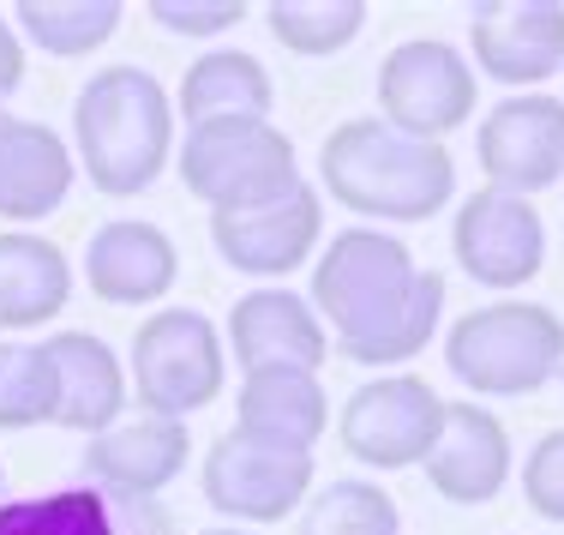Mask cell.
I'll list each match as a JSON object with an SVG mask.
<instances>
[{
  "mask_svg": "<svg viewBox=\"0 0 564 535\" xmlns=\"http://www.w3.org/2000/svg\"><path fill=\"white\" fill-rule=\"evenodd\" d=\"M318 181L355 217L426 223L456 199V163L445 145L409 139L384 115L343 120L318 151Z\"/></svg>",
  "mask_w": 564,
  "mask_h": 535,
  "instance_id": "obj_1",
  "label": "cell"
},
{
  "mask_svg": "<svg viewBox=\"0 0 564 535\" xmlns=\"http://www.w3.org/2000/svg\"><path fill=\"white\" fill-rule=\"evenodd\" d=\"M73 157L109 199L144 193L174 157V103L144 66H102L73 103Z\"/></svg>",
  "mask_w": 564,
  "mask_h": 535,
  "instance_id": "obj_2",
  "label": "cell"
},
{
  "mask_svg": "<svg viewBox=\"0 0 564 535\" xmlns=\"http://www.w3.org/2000/svg\"><path fill=\"white\" fill-rule=\"evenodd\" d=\"M445 367L475 397H534L564 373V319L541 301H492L451 325Z\"/></svg>",
  "mask_w": 564,
  "mask_h": 535,
  "instance_id": "obj_3",
  "label": "cell"
},
{
  "mask_svg": "<svg viewBox=\"0 0 564 535\" xmlns=\"http://www.w3.org/2000/svg\"><path fill=\"white\" fill-rule=\"evenodd\" d=\"M414 283H421L414 253L402 247L397 235L360 223V229L330 235V247L318 253L313 313L337 331V343H355V338H367L372 325H384V319L414 296Z\"/></svg>",
  "mask_w": 564,
  "mask_h": 535,
  "instance_id": "obj_4",
  "label": "cell"
},
{
  "mask_svg": "<svg viewBox=\"0 0 564 535\" xmlns=\"http://www.w3.org/2000/svg\"><path fill=\"white\" fill-rule=\"evenodd\" d=\"M228 350L223 331L193 307H156L132 338V385H139L144 416L186 421L223 397Z\"/></svg>",
  "mask_w": 564,
  "mask_h": 535,
  "instance_id": "obj_5",
  "label": "cell"
},
{
  "mask_svg": "<svg viewBox=\"0 0 564 535\" xmlns=\"http://www.w3.org/2000/svg\"><path fill=\"white\" fill-rule=\"evenodd\" d=\"M186 193H198L210 211H252L301 186V163H294V139L271 120H247V127H198L186 132L181 157Z\"/></svg>",
  "mask_w": 564,
  "mask_h": 535,
  "instance_id": "obj_6",
  "label": "cell"
},
{
  "mask_svg": "<svg viewBox=\"0 0 564 535\" xmlns=\"http://www.w3.org/2000/svg\"><path fill=\"white\" fill-rule=\"evenodd\" d=\"M198 488L235 524H282L289 512H301L313 500V451L271 446V439H252L240 427H228L217 446L205 451Z\"/></svg>",
  "mask_w": 564,
  "mask_h": 535,
  "instance_id": "obj_7",
  "label": "cell"
},
{
  "mask_svg": "<svg viewBox=\"0 0 564 535\" xmlns=\"http://www.w3.org/2000/svg\"><path fill=\"white\" fill-rule=\"evenodd\" d=\"M379 109L409 139H445L475 115V66L438 36H409L379 61Z\"/></svg>",
  "mask_w": 564,
  "mask_h": 535,
  "instance_id": "obj_8",
  "label": "cell"
},
{
  "mask_svg": "<svg viewBox=\"0 0 564 535\" xmlns=\"http://www.w3.org/2000/svg\"><path fill=\"white\" fill-rule=\"evenodd\" d=\"M438 421H445V397L426 379L379 373L360 392H348L337 434H343V451L367 470H409V463H426Z\"/></svg>",
  "mask_w": 564,
  "mask_h": 535,
  "instance_id": "obj_9",
  "label": "cell"
},
{
  "mask_svg": "<svg viewBox=\"0 0 564 535\" xmlns=\"http://www.w3.org/2000/svg\"><path fill=\"white\" fill-rule=\"evenodd\" d=\"M451 247H456V265H463L480 289H522L529 277H541V265H546V223L522 193L480 186V193H468L463 211H456Z\"/></svg>",
  "mask_w": 564,
  "mask_h": 535,
  "instance_id": "obj_10",
  "label": "cell"
},
{
  "mask_svg": "<svg viewBox=\"0 0 564 535\" xmlns=\"http://www.w3.org/2000/svg\"><path fill=\"white\" fill-rule=\"evenodd\" d=\"M475 157L487 169V186L505 193H546L564 181V103L546 90H522L505 97L499 109L480 120Z\"/></svg>",
  "mask_w": 564,
  "mask_h": 535,
  "instance_id": "obj_11",
  "label": "cell"
},
{
  "mask_svg": "<svg viewBox=\"0 0 564 535\" xmlns=\"http://www.w3.org/2000/svg\"><path fill=\"white\" fill-rule=\"evenodd\" d=\"M325 235V199L318 186H294V193L271 199L252 211H210V240H217L223 265L247 277H289L318 253Z\"/></svg>",
  "mask_w": 564,
  "mask_h": 535,
  "instance_id": "obj_12",
  "label": "cell"
},
{
  "mask_svg": "<svg viewBox=\"0 0 564 535\" xmlns=\"http://www.w3.org/2000/svg\"><path fill=\"white\" fill-rule=\"evenodd\" d=\"M475 66L499 85H541L564 73V7L558 0H480L468 7Z\"/></svg>",
  "mask_w": 564,
  "mask_h": 535,
  "instance_id": "obj_13",
  "label": "cell"
},
{
  "mask_svg": "<svg viewBox=\"0 0 564 535\" xmlns=\"http://www.w3.org/2000/svg\"><path fill=\"white\" fill-rule=\"evenodd\" d=\"M228 350H235V361L247 373H264V367L318 373L330 355V331L313 313V301L264 283V289H247L235 301V313H228Z\"/></svg>",
  "mask_w": 564,
  "mask_h": 535,
  "instance_id": "obj_14",
  "label": "cell"
},
{
  "mask_svg": "<svg viewBox=\"0 0 564 535\" xmlns=\"http://www.w3.org/2000/svg\"><path fill=\"white\" fill-rule=\"evenodd\" d=\"M181 277V253L169 229L144 217H115L85 240V283L109 307H151L163 301Z\"/></svg>",
  "mask_w": 564,
  "mask_h": 535,
  "instance_id": "obj_15",
  "label": "cell"
},
{
  "mask_svg": "<svg viewBox=\"0 0 564 535\" xmlns=\"http://www.w3.org/2000/svg\"><path fill=\"white\" fill-rule=\"evenodd\" d=\"M426 481L451 505H487L510 481V434L492 409L480 404H445L438 439L426 451Z\"/></svg>",
  "mask_w": 564,
  "mask_h": 535,
  "instance_id": "obj_16",
  "label": "cell"
},
{
  "mask_svg": "<svg viewBox=\"0 0 564 535\" xmlns=\"http://www.w3.org/2000/svg\"><path fill=\"white\" fill-rule=\"evenodd\" d=\"M186 421L169 416H139L115 421L109 434H97L85 446V481L115 500H156L174 475L186 470Z\"/></svg>",
  "mask_w": 564,
  "mask_h": 535,
  "instance_id": "obj_17",
  "label": "cell"
},
{
  "mask_svg": "<svg viewBox=\"0 0 564 535\" xmlns=\"http://www.w3.org/2000/svg\"><path fill=\"white\" fill-rule=\"evenodd\" d=\"M73 175L78 157L55 127L7 115V127H0V217L12 223L55 217L73 193Z\"/></svg>",
  "mask_w": 564,
  "mask_h": 535,
  "instance_id": "obj_18",
  "label": "cell"
},
{
  "mask_svg": "<svg viewBox=\"0 0 564 535\" xmlns=\"http://www.w3.org/2000/svg\"><path fill=\"white\" fill-rule=\"evenodd\" d=\"M43 350H48V367H55V427H73L85 439L109 434L120 409H127L120 355L90 331H55Z\"/></svg>",
  "mask_w": 564,
  "mask_h": 535,
  "instance_id": "obj_19",
  "label": "cell"
},
{
  "mask_svg": "<svg viewBox=\"0 0 564 535\" xmlns=\"http://www.w3.org/2000/svg\"><path fill=\"white\" fill-rule=\"evenodd\" d=\"M0 535H174L151 500H115L102 488H55L0 500Z\"/></svg>",
  "mask_w": 564,
  "mask_h": 535,
  "instance_id": "obj_20",
  "label": "cell"
},
{
  "mask_svg": "<svg viewBox=\"0 0 564 535\" xmlns=\"http://www.w3.org/2000/svg\"><path fill=\"white\" fill-rule=\"evenodd\" d=\"M235 427L252 439H271V446L313 451L330 427V397L318 385V373H306V367H264L240 379Z\"/></svg>",
  "mask_w": 564,
  "mask_h": 535,
  "instance_id": "obj_21",
  "label": "cell"
},
{
  "mask_svg": "<svg viewBox=\"0 0 564 535\" xmlns=\"http://www.w3.org/2000/svg\"><path fill=\"white\" fill-rule=\"evenodd\" d=\"M271 103H276V85L252 55L240 49H210L186 66L181 78V115H186V132L198 127H247V120H271Z\"/></svg>",
  "mask_w": 564,
  "mask_h": 535,
  "instance_id": "obj_22",
  "label": "cell"
},
{
  "mask_svg": "<svg viewBox=\"0 0 564 535\" xmlns=\"http://www.w3.org/2000/svg\"><path fill=\"white\" fill-rule=\"evenodd\" d=\"M66 301H73V265L55 240L31 229L0 235V325L31 331L43 319H55Z\"/></svg>",
  "mask_w": 564,
  "mask_h": 535,
  "instance_id": "obj_23",
  "label": "cell"
},
{
  "mask_svg": "<svg viewBox=\"0 0 564 535\" xmlns=\"http://www.w3.org/2000/svg\"><path fill=\"white\" fill-rule=\"evenodd\" d=\"M12 19H19L24 43H36L43 55L85 61L90 49H102L120 31L127 7H120V0H19Z\"/></svg>",
  "mask_w": 564,
  "mask_h": 535,
  "instance_id": "obj_24",
  "label": "cell"
},
{
  "mask_svg": "<svg viewBox=\"0 0 564 535\" xmlns=\"http://www.w3.org/2000/svg\"><path fill=\"white\" fill-rule=\"evenodd\" d=\"M438 319H445V277L438 271H421V283H414V296L397 307L384 325H372L367 338L355 343H337L348 361H360V367H402V361H414L433 343Z\"/></svg>",
  "mask_w": 564,
  "mask_h": 535,
  "instance_id": "obj_25",
  "label": "cell"
},
{
  "mask_svg": "<svg viewBox=\"0 0 564 535\" xmlns=\"http://www.w3.org/2000/svg\"><path fill=\"white\" fill-rule=\"evenodd\" d=\"M264 24L289 55H337L367 31V0H271Z\"/></svg>",
  "mask_w": 564,
  "mask_h": 535,
  "instance_id": "obj_26",
  "label": "cell"
},
{
  "mask_svg": "<svg viewBox=\"0 0 564 535\" xmlns=\"http://www.w3.org/2000/svg\"><path fill=\"white\" fill-rule=\"evenodd\" d=\"M301 535H402V512L379 481L343 475L306 500Z\"/></svg>",
  "mask_w": 564,
  "mask_h": 535,
  "instance_id": "obj_27",
  "label": "cell"
},
{
  "mask_svg": "<svg viewBox=\"0 0 564 535\" xmlns=\"http://www.w3.org/2000/svg\"><path fill=\"white\" fill-rule=\"evenodd\" d=\"M55 421V367L43 343H0V434Z\"/></svg>",
  "mask_w": 564,
  "mask_h": 535,
  "instance_id": "obj_28",
  "label": "cell"
},
{
  "mask_svg": "<svg viewBox=\"0 0 564 535\" xmlns=\"http://www.w3.org/2000/svg\"><path fill=\"white\" fill-rule=\"evenodd\" d=\"M522 500L546 517V524H564V427L534 439V451L522 458Z\"/></svg>",
  "mask_w": 564,
  "mask_h": 535,
  "instance_id": "obj_29",
  "label": "cell"
},
{
  "mask_svg": "<svg viewBox=\"0 0 564 535\" xmlns=\"http://www.w3.org/2000/svg\"><path fill=\"white\" fill-rule=\"evenodd\" d=\"M151 19L174 36H217L247 19L240 0H151Z\"/></svg>",
  "mask_w": 564,
  "mask_h": 535,
  "instance_id": "obj_30",
  "label": "cell"
},
{
  "mask_svg": "<svg viewBox=\"0 0 564 535\" xmlns=\"http://www.w3.org/2000/svg\"><path fill=\"white\" fill-rule=\"evenodd\" d=\"M24 85V43H19V24L0 19V103Z\"/></svg>",
  "mask_w": 564,
  "mask_h": 535,
  "instance_id": "obj_31",
  "label": "cell"
},
{
  "mask_svg": "<svg viewBox=\"0 0 564 535\" xmlns=\"http://www.w3.org/2000/svg\"><path fill=\"white\" fill-rule=\"evenodd\" d=\"M198 535H252V529H235V524H223V529H198Z\"/></svg>",
  "mask_w": 564,
  "mask_h": 535,
  "instance_id": "obj_32",
  "label": "cell"
},
{
  "mask_svg": "<svg viewBox=\"0 0 564 535\" xmlns=\"http://www.w3.org/2000/svg\"><path fill=\"white\" fill-rule=\"evenodd\" d=\"M0 127H7V109H0Z\"/></svg>",
  "mask_w": 564,
  "mask_h": 535,
  "instance_id": "obj_33",
  "label": "cell"
},
{
  "mask_svg": "<svg viewBox=\"0 0 564 535\" xmlns=\"http://www.w3.org/2000/svg\"><path fill=\"white\" fill-rule=\"evenodd\" d=\"M0 488H7V470H0Z\"/></svg>",
  "mask_w": 564,
  "mask_h": 535,
  "instance_id": "obj_34",
  "label": "cell"
}]
</instances>
